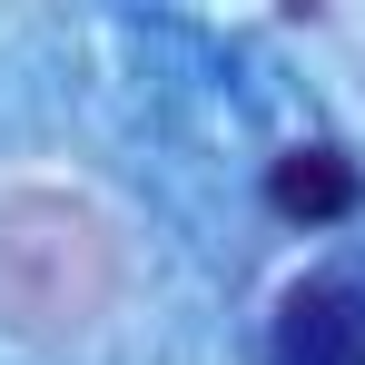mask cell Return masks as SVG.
Instances as JSON below:
<instances>
[{"mask_svg":"<svg viewBox=\"0 0 365 365\" xmlns=\"http://www.w3.org/2000/svg\"><path fill=\"white\" fill-rule=\"evenodd\" d=\"M365 197V168L346 148H287L277 168H267V207L277 217H297V227H326V217H356Z\"/></svg>","mask_w":365,"mask_h":365,"instance_id":"7a4b0ae2","label":"cell"},{"mask_svg":"<svg viewBox=\"0 0 365 365\" xmlns=\"http://www.w3.org/2000/svg\"><path fill=\"white\" fill-rule=\"evenodd\" d=\"M267 365H365V287L356 277L287 287L277 326H267Z\"/></svg>","mask_w":365,"mask_h":365,"instance_id":"6da1fadb","label":"cell"}]
</instances>
